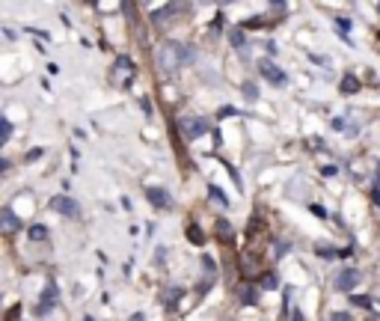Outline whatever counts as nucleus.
<instances>
[{
    "mask_svg": "<svg viewBox=\"0 0 380 321\" xmlns=\"http://www.w3.org/2000/svg\"><path fill=\"white\" fill-rule=\"evenodd\" d=\"M187 60H193V51H187L178 42H166L158 54V65L163 71H175V68H181V65L187 63Z\"/></svg>",
    "mask_w": 380,
    "mask_h": 321,
    "instance_id": "f257e3e1",
    "label": "nucleus"
},
{
    "mask_svg": "<svg viewBox=\"0 0 380 321\" xmlns=\"http://www.w3.org/2000/svg\"><path fill=\"white\" fill-rule=\"evenodd\" d=\"M178 131H181L184 140H196V137H202L208 131V122L202 116H181L178 119Z\"/></svg>",
    "mask_w": 380,
    "mask_h": 321,
    "instance_id": "f03ea898",
    "label": "nucleus"
},
{
    "mask_svg": "<svg viewBox=\"0 0 380 321\" xmlns=\"http://www.w3.org/2000/svg\"><path fill=\"white\" fill-rule=\"evenodd\" d=\"M48 208L57 211V214H63V217H77L80 214V205L71 196H51L48 199Z\"/></svg>",
    "mask_w": 380,
    "mask_h": 321,
    "instance_id": "7ed1b4c3",
    "label": "nucleus"
},
{
    "mask_svg": "<svg viewBox=\"0 0 380 321\" xmlns=\"http://www.w3.org/2000/svg\"><path fill=\"white\" fill-rule=\"evenodd\" d=\"M57 297H60L57 283H48V289L42 291V297H39V306H36V312H39V315H48V312L57 306Z\"/></svg>",
    "mask_w": 380,
    "mask_h": 321,
    "instance_id": "20e7f679",
    "label": "nucleus"
},
{
    "mask_svg": "<svg viewBox=\"0 0 380 321\" xmlns=\"http://www.w3.org/2000/svg\"><path fill=\"white\" fill-rule=\"evenodd\" d=\"M258 71H261V77H264L267 84H273V87H282L285 84V71L276 68L270 60H261V63H258Z\"/></svg>",
    "mask_w": 380,
    "mask_h": 321,
    "instance_id": "39448f33",
    "label": "nucleus"
},
{
    "mask_svg": "<svg viewBox=\"0 0 380 321\" xmlns=\"http://www.w3.org/2000/svg\"><path fill=\"white\" fill-rule=\"evenodd\" d=\"M356 283H359V271H356V268H345V271L336 277V289L339 291H353Z\"/></svg>",
    "mask_w": 380,
    "mask_h": 321,
    "instance_id": "423d86ee",
    "label": "nucleus"
},
{
    "mask_svg": "<svg viewBox=\"0 0 380 321\" xmlns=\"http://www.w3.org/2000/svg\"><path fill=\"white\" fill-rule=\"evenodd\" d=\"M146 196H149V202L155 205V208H169L172 205V199H169V193L158 188V185H152V188H146Z\"/></svg>",
    "mask_w": 380,
    "mask_h": 321,
    "instance_id": "0eeeda50",
    "label": "nucleus"
},
{
    "mask_svg": "<svg viewBox=\"0 0 380 321\" xmlns=\"http://www.w3.org/2000/svg\"><path fill=\"white\" fill-rule=\"evenodd\" d=\"M0 226H3V232L6 235H12V232H18L21 229V220L15 217V211L6 205V208H0Z\"/></svg>",
    "mask_w": 380,
    "mask_h": 321,
    "instance_id": "6e6552de",
    "label": "nucleus"
},
{
    "mask_svg": "<svg viewBox=\"0 0 380 321\" xmlns=\"http://www.w3.org/2000/svg\"><path fill=\"white\" fill-rule=\"evenodd\" d=\"M339 90H342L345 96H353V93L359 90V81H356L353 74H345V77H342V87H339Z\"/></svg>",
    "mask_w": 380,
    "mask_h": 321,
    "instance_id": "1a4fd4ad",
    "label": "nucleus"
},
{
    "mask_svg": "<svg viewBox=\"0 0 380 321\" xmlns=\"http://www.w3.org/2000/svg\"><path fill=\"white\" fill-rule=\"evenodd\" d=\"M187 241H190V244H196V247H202V244H205V235H202V229H199L196 223L187 226Z\"/></svg>",
    "mask_w": 380,
    "mask_h": 321,
    "instance_id": "9d476101",
    "label": "nucleus"
},
{
    "mask_svg": "<svg viewBox=\"0 0 380 321\" xmlns=\"http://www.w3.org/2000/svg\"><path fill=\"white\" fill-rule=\"evenodd\" d=\"M258 286H261L264 291H273L276 286H279V280H276V274H273V271H267L264 277H258Z\"/></svg>",
    "mask_w": 380,
    "mask_h": 321,
    "instance_id": "9b49d317",
    "label": "nucleus"
},
{
    "mask_svg": "<svg viewBox=\"0 0 380 321\" xmlns=\"http://www.w3.org/2000/svg\"><path fill=\"white\" fill-rule=\"evenodd\" d=\"M181 294H184V289H178V286H172V289H169V291H166V294H163V303H166L169 309H175V303H178V297H181Z\"/></svg>",
    "mask_w": 380,
    "mask_h": 321,
    "instance_id": "f8f14e48",
    "label": "nucleus"
},
{
    "mask_svg": "<svg viewBox=\"0 0 380 321\" xmlns=\"http://www.w3.org/2000/svg\"><path fill=\"white\" fill-rule=\"evenodd\" d=\"M217 232H220V241H232V235H235V229H232V223L229 220H217Z\"/></svg>",
    "mask_w": 380,
    "mask_h": 321,
    "instance_id": "ddd939ff",
    "label": "nucleus"
},
{
    "mask_svg": "<svg viewBox=\"0 0 380 321\" xmlns=\"http://www.w3.org/2000/svg\"><path fill=\"white\" fill-rule=\"evenodd\" d=\"M27 238H30V241H45V238H48V226H42V223L30 226V232H27Z\"/></svg>",
    "mask_w": 380,
    "mask_h": 321,
    "instance_id": "4468645a",
    "label": "nucleus"
},
{
    "mask_svg": "<svg viewBox=\"0 0 380 321\" xmlns=\"http://www.w3.org/2000/svg\"><path fill=\"white\" fill-rule=\"evenodd\" d=\"M315 253L318 256H324V259H333V256H348L350 250H333V247H321V244H318Z\"/></svg>",
    "mask_w": 380,
    "mask_h": 321,
    "instance_id": "2eb2a0df",
    "label": "nucleus"
},
{
    "mask_svg": "<svg viewBox=\"0 0 380 321\" xmlns=\"http://www.w3.org/2000/svg\"><path fill=\"white\" fill-rule=\"evenodd\" d=\"M229 42H232L235 48H244V45H247V39H244V30H241V27L229 30Z\"/></svg>",
    "mask_w": 380,
    "mask_h": 321,
    "instance_id": "dca6fc26",
    "label": "nucleus"
},
{
    "mask_svg": "<svg viewBox=\"0 0 380 321\" xmlns=\"http://www.w3.org/2000/svg\"><path fill=\"white\" fill-rule=\"evenodd\" d=\"M208 196H211V199H217V202H220V205H229V199H226V193H223L220 188H217V185H214V182H211V185H208Z\"/></svg>",
    "mask_w": 380,
    "mask_h": 321,
    "instance_id": "f3484780",
    "label": "nucleus"
},
{
    "mask_svg": "<svg viewBox=\"0 0 380 321\" xmlns=\"http://www.w3.org/2000/svg\"><path fill=\"white\" fill-rule=\"evenodd\" d=\"M244 98H247L250 104H253V101H258V87H255L253 81H247V84H244Z\"/></svg>",
    "mask_w": 380,
    "mask_h": 321,
    "instance_id": "a211bd4d",
    "label": "nucleus"
},
{
    "mask_svg": "<svg viewBox=\"0 0 380 321\" xmlns=\"http://www.w3.org/2000/svg\"><path fill=\"white\" fill-rule=\"evenodd\" d=\"M350 303H353V306L368 309V306H371V297H368V294H350Z\"/></svg>",
    "mask_w": 380,
    "mask_h": 321,
    "instance_id": "6ab92c4d",
    "label": "nucleus"
},
{
    "mask_svg": "<svg viewBox=\"0 0 380 321\" xmlns=\"http://www.w3.org/2000/svg\"><path fill=\"white\" fill-rule=\"evenodd\" d=\"M172 12H175V6H160L158 12L152 15V21H155V24H160V18H169Z\"/></svg>",
    "mask_w": 380,
    "mask_h": 321,
    "instance_id": "aec40b11",
    "label": "nucleus"
},
{
    "mask_svg": "<svg viewBox=\"0 0 380 321\" xmlns=\"http://www.w3.org/2000/svg\"><path fill=\"white\" fill-rule=\"evenodd\" d=\"M241 300H244L247 306H255V291L250 289V286H244V289H241Z\"/></svg>",
    "mask_w": 380,
    "mask_h": 321,
    "instance_id": "412c9836",
    "label": "nucleus"
},
{
    "mask_svg": "<svg viewBox=\"0 0 380 321\" xmlns=\"http://www.w3.org/2000/svg\"><path fill=\"white\" fill-rule=\"evenodd\" d=\"M0 128H3V143H9V137H12V122H9L6 116L0 119Z\"/></svg>",
    "mask_w": 380,
    "mask_h": 321,
    "instance_id": "4be33fe9",
    "label": "nucleus"
},
{
    "mask_svg": "<svg viewBox=\"0 0 380 321\" xmlns=\"http://www.w3.org/2000/svg\"><path fill=\"white\" fill-rule=\"evenodd\" d=\"M226 173L232 176V182H235V185H238V191H241V185H244V182H241V173H238V170H235L232 164H226Z\"/></svg>",
    "mask_w": 380,
    "mask_h": 321,
    "instance_id": "5701e85b",
    "label": "nucleus"
},
{
    "mask_svg": "<svg viewBox=\"0 0 380 321\" xmlns=\"http://www.w3.org/2000/svg\"><path fill=\"white\" fill-rule=\"evenodd\" d=\"M261 24H267L261 15H253V18H247V21H244V27H261Z\"/></svg>",
    "mask_w": 380,
    "mask_h": 321,
    "instance_id": "b1692460",
    "label": "nucleus"
},
{
    "mask_svg": "<svg viewBox=\"0 0 380 321\" xmlns=\"http://www.w3.org/2000/svg\"><path fill=\"white\" fill-rule=\"evenodd\" d=\"M309 211H312L315 217H321V220L327 217V211H324V205H318V202H312V205H309Z\"/></svg>",
    "mask_w": 380,
    "mask_h": 321,
    "instance_id": "393cba45",
    "label": "nucleus"
},
{
    "mask_svg": "<svg viewBox=\"0 0 380 321\" xmlns=\"http://www.w3.org/2000/svg\"><path fill=\"white\" fill-rule=\"evenodd\" d=\"M42 155H45V149H39V146H36V149H30V152H27V160H39Z\"/></svg>",
    "mask_w": 380,
    "mask_h": 321,
    "instance_id": "a878e982",
    "label": "nucleus"
},
{
    "mask_svg": "<svg viewBox=\"0 0 380 321\" xmlns=\"http://www.w3.org/2000/svg\"><path fill=\"white\" fill-rule=\"evenodd\" d=\"M202 265H205V271L211 274V271H217V265H214V259L211 256H202Z\"/></svg>",
    "mask_w": 380,
    "mask_h": 321,
    "instance_id": "bb28decb",
    "label": "nucleus"
},
{
    "mask_svg": "<svg viewBox=\"0 0 380 321\" xmlns=\"http://www.w3.org/2000/svg\"><path fill=\"white\" fill-rule=\"evenodd\" d=\"M229 116H235V107H220V113H217V119H229Z\"/></svg>",
    "mask_w": 380,
    "mask_h": 321,
    "instance_id": "cd10ccee",
    "label": "nucleus"
},
{
    "mask_svg": "<svg viewBox=\"0 0 380 321\" xmlns=\"http://www.w3.org/2000/svg\"><path fill=\"white\" fill-rule=\"evenodd\" d=\"M336 27H339L342 33H348L350 30V21H348V18H336Z\"/></svg>",
    "mask_w": 380,
    "mask_h": 321,
    "instance_id": "c85d7f7f",
    "label": "nucleus"
},
{
    "mask_svg": "<svg viewBox=\"0 0 380 321\" xmlns=\"http://www.w3.org/2000/svg\"><path fill=\"white\" fill-rule=\"evenodd\" d=\"M140 107H143L146 116H152V101H149V98H140Z\"/></svg>",
    "mask_w": 380,
    "mask_h": 321,
    "instance_id": "c756f323",
    "label": "nucleus"
},
{
    "mask_svg": "<svg viewBox=\"0 0 380 321\" xmlns=\"http://www.w3.org/2000/svg\"><path fill=\"white\" fill-rule=\"evenodd\" d=\"M330 321H353L348 315V312H333V315H330Z\"/></svg>",
    "mask_w": 380,
    "mask_h": 321,
    "instance_id": "7c9ffc66",
    "label": "nucleus"
},
{
    "mask_svg": "<svg viewBox=\"0 0 380 321\" xmlns=\"http://www.w3.org/2000/svg\"><path fill=\"white\" fill-rule=\"evenodd\" d=\"M163 259H166V250H163V247H158V250H155V262H158V265H163Z\"/></svg>",
    "mask_w": 380,
    "mask_h": 321,
    "instance_id": "2f4dec72",
    "label": "nucleus"
},
{
    "mask_svg": "<svg viewBox=\"0 0 380 321\" xmlns=\"http://www.w3.org/2000/svg\"><path fill=\"white\" fill-rule=\"evenodd\" d=\"M336 173H339V167H336V164H333V167H324V176H336Z\"/></svg>",
    "mask_w": 380,
    "mask_h": 321,
    "instance_id": "473e14b6",
    "label": "nucleus"
},
{
    "mask_svg": "<svg viewBox=\"0 0 380 321\" xmlns=\"http://www.w3.org/2000/svg\"><path fill=\"white\" fill-rule=\"evenodd\" d=\"M211 27H214V30H220V27H223V15H217V18L211 21Z\"/></svg>",
    "mask_w": 380,
    "mask_h": 321,
    "instance_id": "72a5a7b5",
    "label": "nucleus"
},
{
    "mask_svg": "<svg viewBox=\"0 0 380 321\" xmlns=\"http://www.w3.org/2000/svg\"><path fill=\"white\" fill-rule=\"evenodd\" d=\"M291 321H303V312H300V309H294V312H291Z\"/></svg>",
    "mask_w": 380,
    "mask_h": 321,
    "instance_id": "f704fd0d",
    "label": "nucleus"
},
{
    "mask_svg": "<svg viewBox=\"0 0 380 321\" xmlns=\"http://www.w3.org/2000/svg\"><path fill=\"white\" fill-rule=\"evenodd\" d=\"M128 321H146V315H143V312H134V315H131Z\"/></svg>",
    "mask_w": 380,
    "mask_h": 321,
    "instance_id": "c9c22d12",
    "label": "nucleus"
},
{
    "mask_svg": "<svg viewBox=\"0 0 380 321\" xmlns=\"http://www.w3.org/2000/svg\"><path fill=\"white\" fill-rule=\"evenodd\" d=\"M83 321H92V315H86V318H83Z\"/></svg>",
    "mask_w": 380,
    "mask_h": 321,
    "instance_id": "e433bc0d",
    "label": "nucleus"
}]
</instances>
